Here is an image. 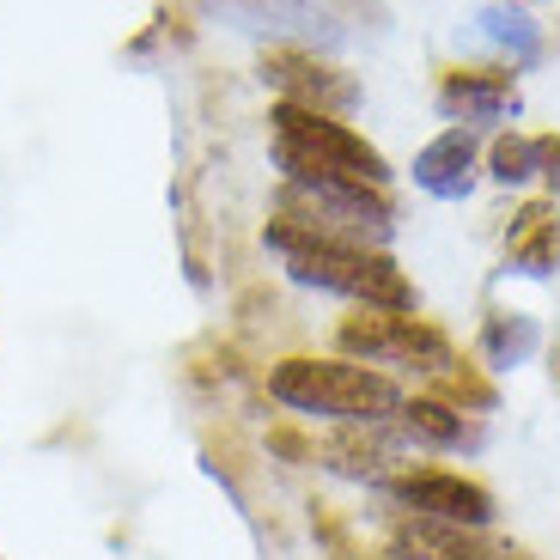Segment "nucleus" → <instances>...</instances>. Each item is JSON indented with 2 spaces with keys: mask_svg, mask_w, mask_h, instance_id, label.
<instances>
[{
  "mask_svg": "<svg viewBox=\"0 0 560 560\" xmlns=\"http://www.w3.org/2000/svg\"><path fill=\"white\" fill-rule=\"evenodd\" d=\"M262 390L268 402H280L299 420H317V427H384L408 402L396 378L360 360H341V353H280L268 360Z\"/></svg>",
  "mask_w": 560,
  "mask_h": 560,
  "instance_id": "nucleus-2",
  "label": "nucleus"
},
{
  "mask_svg": "<svg viewBox=\"0 0 560 560\" xmlns=\"http://www.w3.org/2000/svg\"><path fill=\"white\" fill-rule=\"evenodd\" d=\"M384 560H524V548L500 542L493 530H463V524L396 512L390 536H384Z\"/></svg>",
  "mask_w": 560,
  "mask_h": 560,
  "instance_id": "nucleus-9",
  "label": "nucleus"
},
{
  "mask_svg": "<svg viewBox=\"0 0 560 560\" xmlns=\"http://www.w3.org/2000/svg\"><path fill=\"white\" fill-rule=\"evenodd\" d=\"M488 177L500 183V189H524V183H536V135H518V128L493 135Z\"/></svg>",
  "mask_w": 560,
  "mask_h": 560,
  "instance_id": "nucleus-15",
  "label": "nucleus"
},
{
  "mask_svg": "<svg viewBox=\"0 0 560 560\" xmlns=\"http://www.w3.org/2000/svg\"><path fill=\"white\" fill-rule=\"evenodd\" d=\"M336 353L372 365V372H384L396 384L415 378L420 390H445L463 372L457 341L439 323H427L420 311H353V317L336 323Z\"/></svg>",
  "mask_w": 560,
  "mask_h": 560,
  "instance_id": "nucleus-4",
  "label": "nucleus"
},
{
  "mask_svg": "<svg viewBox=\"0 0 560 560\" xmlns=\"http://www.w3.org/2000/svg\"><path fill=\"white\" fill-rule=\"evenodd\" d=\"M542 353V323L518 305H493L476 329V365L505 378V372H524V365Z\"/></svg>",
  "mask_w": 560,
  "mask_h": 560,
  "instance_id": "nucleus-13",
  "label": "nucleus"
},
{
  "mask_svg": "<svg viewBox=\"0 0 560 560\" xmlns=\"http://www.w3.org/2000/svg\"><path fill=\"white\" fill-rule=\"evenodd\" d=\"M476 25H481V43H493L500 56H512V68H536V61H542V25L524 13L518 0H493V7H481Z\"/></svg>",
  "mask_w": 560,
  "mask_h": 560,
  "instance_id": "nucleus-14",
  "label": "nucleus"
},
{
  "mask_svg": "<svg viewBox=\"0 0 560 560\" xmlns=\"http://www.w3.org/2000/svg\"><path fill=\"white\" fill-rule=\"evenodd\" d=\"M536 177L560 196V135H536Z\"/></svg>",
  "mask_w": 560,
  "mask_h": 560,
  "instance_id": "nucleus-16",
  "label": "nucleus"
},
{
  "mask_svg": "<svg viewBox=\"0 0 560 560\" xmlns=\"http://www.w3.org/2000/svg\"><path fill=\"white\" fill-rule=\"evenodd\" d=\"M262 80L280 92V104H305V110H323V116H348L360 104V85L348 73L317 61L311 49H287V43H275L262 56Z\"/></svg>",
  "mask_w": 560,
  "mask_h": 560,
  "instance_id": "nucleus-8",
  "label": "nucleus"
},
{
  "mask_svg": "<svg viewBox=\"0 0 560 560\" xmlns=\"http://www.w3.org/2000/svg\"><path fill=\"white\" fill-rule=\"evenodd\" d=\"M378 500H390L408 518H439V524H463V530H493L500 524V500L481 476L451 469V463L415 457L402 463L390 481L378 488Z\"/></svg>",
  "mask_w": 560,
  "mask_h": 560,
  "instance_id": "nucleus-5",
  "label": "nucleus"
},
{
  "mask_svg": "<svg viewBox=\"0 0 560 560\" xmlns=\"http://www.w3.org/2000/svg\"><path fill=\"white\" fill-rule=\"evenodd\" d=\"M201 13L250 37H275L287 49H336L341 19L323 0H201Z\"/></svg>",
  "mask_w": 560,
  "mask_h": 560,
  "instance_id": "nucleus-6",
  "label": "nucleus"
},
{
  "mask_svg": "<svg viewBox=\"0 0 560 560\" xmlns=\"http://www.w3.org/2000/svg\"><path fill=\"white\" fill-rule=\"evenodd\" d=\"M268 153L275 171L299 189H390V159L365 135H353L341 116L275 104L268 110Z\"/></svg>",
  "mask_w": 560,
  "mask_h": 560,
  "instance_id": "nucleus-3",
  "label": "nucleus"
},
{
  "mask_svg": "<svg viewBox=\"0 0 560 560\" xmlns=\"http://www.w3.org/2000/svg\"><path fill=\"white\" fill-rule=\"evenodd\" d=\"M262 244L280 256L287 280L293 287H311V293H329L353 311H420L415 280L402 275L390 250H372V244H341L323 238V232H305L293 220H268Z\"/></svg>",
  "mask_w": 560,
  "mask_h": 560,
  "instance_id": "nucleus-1",
  "label": "nucleus"
},
{
  "mask_svg": "<svg viewBox=\"0 0 560 560\" xmlns=\"http://www.w3.org/2000/svg\"><path fill=\"white\" fill-rule=\"evenodd\" d=\"M408 177H415L420 196H433V201H469L476 196V183H481V140H476V128H445V135H433L415 153Z\"/></svg>",
  "mask_w": 560,
  "mask_h": 560,
  "instance_id": "nucleus-11",
  "label": "nucleus"
},
{
  "mask_svg": "<svg viewBox=\"0 0 560 560\" xmlns=\"http://www.w3.org/2000/svg\"><path fill=\"white\" fill-rule=\"evenodd\" d=\"M439 116L451 128H493V122H512L518 116V73L505 68H451L433 92Z\"/></svg>",
  "mask_w": 560,
  "mask_h": 560,
  "instance_id": "nucleus-10",
  "label": "nucleus"
},
{
  "mask_svg": "<svg viewBox=\"0 0 560 560\" xmlns=\"http://www.w3.org/2000/svg\"><path fill=\"white\" fill-rule=\"evenodd\" d=\"M396 433L408 439L415 457H476L488 445V415L451 402L439 390H415L396 408Z\"/></svg>",
  "mask_w": 560,
  "mask_h": 560,
  "instance_id": "nucleus-7",
  "label": "nucleus"
},
{
  "mask_svg": "<svg viewBox=\"0 0 560 560\" xmlns=\"http://www.w3.org/2000/svg\"><path fill=\"white\" fill-rule=\"evenodd\" d=\"M560 268V196L524 201L505 225V275L548 280Z\"/></svg>",
  "mask_w": 560,
  "mask_h": 560,
  "instance_id": "nucleus-12",
  "label": "nucleus"
}]
</instances>
